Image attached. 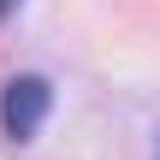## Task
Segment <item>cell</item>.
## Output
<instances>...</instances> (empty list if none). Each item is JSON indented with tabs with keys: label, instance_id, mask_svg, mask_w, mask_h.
I'll return each instance as SVG.
<instances>
[{
	"label": "cell",
	"instance_id": "3",
	"mask_svg": "<svg viewBox=\"0 0 160 160\" xmlns=\"http://www.w3.org/2000/svg\"><path fill=\"white\" fill-rule=\"evenodd\" d=\"M154 160H160V142H154Z\"/></svg>",
	"mask_w": 160,
	"mask_h": 160
},
{
	"label": "cell",
	"instance_id": "1",
	"mask_svg": "<svg viewBox=\"0 0 160 160\" xmlns=\"http://www.w3.org/2000/svg\"><path fill=\"white\" fill-rule=\"evenodd\" d=\"M48 107H53L48 77H12L6 95H0V125H6V137H12V142H30V137L42 131Z\"/></svg>",
	"mask_w": 160,
	"mask_h": 160
},
{
	"label": "cell",
	"instance_id": "2",
	"mask_svg": "<svg viewBox=\"0 0 160 160\" xmlns=\"http://www.w3.org/2000/svg\"><path fill=\"white\" fill-rule=\"evenodd\" d=\"M12 12H18V0H0V18H12Z\"/></svg>",
	"mask_w": 160,
	"mask_h": 160
}]
</instances>
